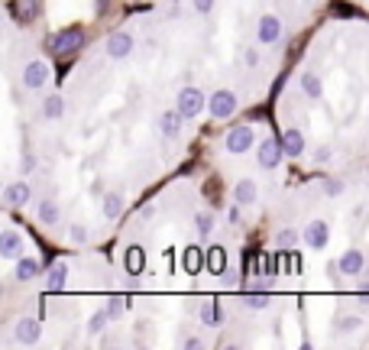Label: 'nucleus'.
<instances>
[{
	"label": "nucleus",
	"instance_id": "1",
	"mask_svg": "<svg viewBox=\"0 0 369 350\" xmlns=\"http://www.w3.org/2000/svg\"><path fill=\"white\" fill-rule=\"evenodd\" d=\"M175 101H179V110H181V117H185V120H195V117L201 114V110H204V107H208V95H204V91H201V88H195V85H188V88H181L179 91V97H175Z\"/></svg>",
	"mask_w": 369,
	"mask_h": 350
},
{
	"label": "nucleus",
	"instance_id": "2",
	"mask_svg": "<svg viewBox=\"0 0 369 350\" xmlns=\"http://www.w3.org/2000/svg\"><path fill=\"white\" fill-rule=\"evenodd\" d=\"M81 43H85V30L81 26H65V30H59L52 36V52L55 55H72L81 49Z\"/></svg>",
	"mask_w": 369,
	"mask_h": 350
},
{
	"label": "nucleus",
	"instance_id": "3",
	"mask_svg": "<svg viewBox=\"0 0 369 350\" xmlns=\"http://www.w3.org/2000/svg\"><path fill=\"white\" fill-rule=\"evenodd\" d=\"M256 143V133L250 124H240V127H230V133L223 137V146H227V153H233V156H243V153H250Z\"/></svg>",
	"mask_w": 369,
	"mask_h": 350
},
{
	"label": "nucleus",
	"instance_id": "4",
	"mask_svg": "<svg viewBox=\"0 0 369 350\" xmlns=\"http://www.w3.org/2000/svg\"><path fill=\"white\" fill-rule=\"evenodd\" d=\"M237 107H240V101H237V95H233L230 88H221V91H214V95L208 97V110H211V117H217V120L233 117Z\"/></svg>",
	"mask_w": 369,
	"mask_h": 350
},
{
	"label": "nucleus",
	"instance_id": "5",
	"mask_svg": "<svg viewBox=\"0 0 369 350\" xmlns=\"http://www.w3.org/2000/svg\"><path fill=\"white\" fill-rule=\"evenodd\" d=\"M327 240H330V227H327V221H321V217H315V221H308L305 227H301V244H305L308 250H324Z\"/></svg>",
	"mask_w": 369,
	"mask_h": 350
},
{
	"label": "nucleus",
	"instance_id": "6",
	"mask_svg": "<svg viewBox=\"0 0 369 350\" xmlns=\"http://www.w3.org/2000/svg\"><path fill=\"white\" fill-rule=\"evenodd\" d=\"M279 36H282V20H279V17H272V13L259 17V23H256V43H259V46H272V43H279Z\"/></svg>",
	"mask_w": 369,
	"mask_h": 350
},
{
	"label": "nucleus",
	"instance_id": "7",
	"mask_svg": "<svg viewBox=\"0 0 369 350\" xmlns=\"http://www.w3.org/2000/svg\"><path fill=\"white\" fill-rule=\"evenodd\" d=\"M49 81V65L46 62H26V68H23V88L26 91H39V88Z\"/></svg>",
	"mask_w": 369,
	"mask_h": 350
},
{
	"label": "nucleus",
	"instance_id": "8",
	"mask_svg": "<svg viewBox=\"0 0 369 350\" xmlns=\"http://www.w3.org/2000/svg\"><path fill=\"white\" fill-rule=\"evenodd\" d=\"M32 202V188L30 182H10L7 188H3V204L7 208H23V204Z\"/></svg>",
	"mask_w": 369,
	"mask_h": 350
},
{
	"label": "nucleus",
	"instance_id": "9",
	"mask_svg": "<svg viewBox=\"0 0 369 350\" xmlns=\"http://www.w3.org/2000/svg\"><path fill=\"white\" fill-rule=\"evenodd\" d=\"M0 256H3V260H13V263L23 256V237H20V231L7 227V231L0 233Z\"/></svg>",
	"mask_w": 369,
	"mask_h": 350
},
{
	"label": "nucleus",
	"instance_id": "10",
	"mask_svg": "<svg viewBox=\"0 0 369 350\" xmlns=\"http://www.w3.org/2000/svg\"><path fill=\"white\" fill-rule=\"evenodd\" d=\"M133 46H137V39H133L130 32H114V36L104 43V49L110 59H127V55L133 52Z\"/></svg>",
	"mask_w": 369,
	"mask_h": 350
},
{
	"label": "nucleus",
	"instance_id": "11",
	"mask_svg": "<svg viewBox=\"0 0 369 350\" xmlns=\"http://www.w3.org/2000/svg\"><path fill=\"white\" fill-rule=\"evenodd\" d=\"M282 156H285V149H282V143H275V139H263V143H259V153H256V159H259L263 169H275V166L282 162Z\"/></svg>",
	"mask_w": 369,
	"mask_h": 350
},
{
	"label": "nucleus",
	"instance_id": "12",
	"mask_svg": "<svg viewBox=\"0 0 369 350\" xmlns=\"http://www.w3.org/2000/svg\"><path fill=\"white\" fill-rule=\"evenodd\" d=\"M39 334H43V328H39L36 318H23V321H17V328H13V340H17V344H26V347L36 344Z\"/></svg>",
	"mask_w": 369,
	"mask_h": 350
},
{
	"label": "nucleus",
	"instance_id": "13",
	"mask_svg": "<svg viewBox=\"0 0 369 350\" xmlns=\"http://www.w3.org/2000/svg\"><path fill=\"white\" fill-rule=\"evenodd\" d=\"M337 269L343 276H363V269H366V256L359 253V250H347V253L337 260Z\"/></svg>",
	"mask_w": 369,
	"mask_h": 350
},
{
	"label": "nucleus",
	"instance_id": "14",
	"mask_svg": "<svg viewBox=\"0 0 369 350\" xmlns=\"http://www.w3.org/2000/svg\"><path fill=\"white\" fill-rule=\"evenodd\" d=\"M282 149H285V156H292V159L301 156V153H305V133L298 127H288L282 133Z\"/></svg>",
	"mask_w": 369,
	"mask_h": 350
},
{
	"label": "nucleus",
	"instance_id": "15",
	"mask_svg": "<svg viewBox=\"0 0 369 350\" xmlns=\"http://www.w3.org/2000/svg\"><path fill=\"white\" fill-rule=\"evenodd\" d=\"M181 120H185V117H181L179 107H175V110H166V114L159 117V130H162V137H166V139L179 137V133H181Z\"/></svg>",
	"mask_w": 369,
	"mask_h": 350
},
{
	"label": "nucleus",
	"instance_id": "16",
	"mask_svg": "<svg viewBox=\"0 0 369 350\" xmlns=\"http://www.w3.org/2000/svg\"><path fill=\"white\" fill-rule=\"evenodd\" d=\"M101 214H104L107 221H117L123 214V195L120 191H107L104 198H101Z\"/></svg>",
	"mask_w": 369,
	"mask_h": 350
},
{
	"label": "nucleus",
	"instance_id": "17",
	"mask_svg": "<svg viewBox=\"0 0 369 350\" xmlns=\"http://www.w3.org/2000/svg\"><path fill=\"white\" fill-rule=\"evenodd\" d=\"M256 198H259V188H256L253 179H240L233 185V202L237 204H253Z\"/></svg>",
	"mask_w": 369,
	"mask_h": 350
},
{
	"label": "nucleus",
	"instance_id": "18",
	"mask_svg": "<svg viewBox=\"0 0 369 350\" xmlns=\"http://www.w3.org/2000/svg\"><path fill=\"white\" fill-rule=\"evenodd\" d=\"M301 91H305L311 101H324V81H321V75L301 72Z\"/></svg>",
	"mask_w": 369,
	"mask_h": 350
},
{
	"label": "nucleus",
	"instance_id": "19",
	"mask_svg": "<svg viewBox=\"0 0 369 350\" xmlns=\"http://www.w3.org/2000/svg\"><path fill=\"white\" fill-rule=\"evenodd\" d=\"M36 217H39V224H46V227H55V224L62 221V208L55 202H39L36 204Z\"/></svg>",
	"mask_w": 369,
	"mask_h": 350
},
{
	"label": "nucleus",
	"instance_id": "20",
	"mask_svg": "<svg viewBox=\"0 0 369 350\" xmlns=\"http://www.w3.org/2000/svg\"><path fill=\"white\" fill-rule=\"evenodd\" d=\"M49 282H46V286L52 289V292H59V289H65V282H68V263H65V260H55L52 266H49Z\"/></svg>",
	"mask_w": 369,
	"mask_h": 350
},
{
	"label": "nucleus",
	"instance_id": "21",
	"mask_svg": "<svg viewBox=\"0 0 369 350\" xmlns=\"http://www.w3.org/2000/svg\"><path fill=\"white\" fill-rule=\"evenodd\" d=\"M123 269H127L130 276H139L143 269H146V256L139 246H127V253H123Z\"/></svg>",
	"mask_w": 369,
	"mask_h": 350
},
{
	"label": "nucleus",
	"instance_id": "22",
	"mask_svg": "<svg viewBox=\"0 0 369 350\" xmlns=\"http://www.w3.org/2000/svg\"><path fill=\"white\" fill-rule=\"evenodd\" d=\"M13 13L20 23H32L39 17V0H13Z\"/></svg>",
	"mask_w": 369,
	"mask_h": 350
},
{
	"label": "nucleus",
	"instance_id": "23",
	"mask_svg": "<svg viewBox=\"0 0 369 350\" xmlns=\"http://www.w3.org/2000/svg\"><path fill=\"white\" fill-rule=\"evenodd\" d=\"M13 276L20 279V282H30V279L39 276V263H36L32 256H20V260H17V269H13Z\"/></svg>",
	"mask_w": 369,
	"mask_h": 350
},
{
	"label": "nucleus",
	"instance_id": "24",
	"mask_svg": "<svg viewBox=\"0 0 369 350\" xmlns=\"http://www.w3.org/2000/svg\"><path fill=\"white\" fill-rule=\"evenodd\" d=\"M65 114V101L59 95H52V97H46L43 101V117L46 120H59V117Z\"/></svg>",
	"mask_w": 369,
	"mask_h": 350
},
{
	"label": "nucleus",
	"instance_id": "25",
	"mask_svg": "<svg viewBox=\"0 0 369 350\" xmlns=\"http://www.w3.org/2000/svg\"><path fill=\"white\" fill-rule=\"evenodd\" d=\"M298 240H301V231H295V227H282V231L275 233V246H279V250H288V246H295Z\"/></svg>",
	"mask_w": 369,
	"mask_h": 350
},
{
	"label": "nucleus",
	"instance_id": "26",
	"mask_svg": "<svg viewBox=\"0 0 369 350\" xmlns=\"http://www.w3.org/2000/svg\"><path fill=\"white\" fill-rule=\"evenodd\" d=\"M195 231H198L201 240H208V237L214 233V214L211 211H201L198 217H195Z\"/></svg>",
	"mask_w": 369,
	"mask_h": 350
},
{
	"label": "nucleus",
	"instance_id": "27",
	"mask_svg": "<svg viewBox=\"0 0 369 350\" xmlns=\"http://www.w3.org/2000/svg\"><path fill=\"white\" fill-rule=\"evenodd\" d=\"M198 318L204 321V324H221V308L214 305V302H208V305H201V311H198Z\"/></svg>",
	"mask_w": 369,
	"mask_h": 350
},
{
	"label": "nucleus",
	"instance_id": "28",
	"mask_svg": "<svg viewBox=\"0 0 369 350\" xmlns=\"http://www.w3.org/2000/svg\"><path fill=\"white\" fill-rule=\"evenodd\" d=\"M107 321H110V311H107V308H101V311H94V315H91V321H88V331H91V334H101Z\"/></svg>",
	"mask_w": 369,
	"mask_h": 350
},
{
	"label": "nucleus",
	"instance_id": "29",
	"mask_svg": "<svg viewBox=\"0 0 369 350\" xmlns=\"http://www.w3.org/2000/svg\"><path fill=\"white\" fill-rule=\"evenodd\" d=\"M185 269H188V273H198L201 269V250L198 246H188V250H185Z\"/></svg>",
	"mask_w": 369,
	"mask_h": 350
},
{
	"label": "nucleus",
	"instance_id": "30",
	"mask_svg": "<svg viewBox=\"0 0 369 350\" xmlns=\"http://www.w3.org/2000/svg\"><path fill=\"white\" fill-rule=\"evenodd\" d=\"M208 256H211V260H208V266H211V273H223V266H227V256H223L221 246H214V250H211Z\"/></svg>",
	"mask_w": 369,
	"mask_h": 350
},
{
	"label": "nucleus",
	"instance_id": "31",
	"mask_svg": "<svg viewBox=\"0 0 369 350\" xmlns=\"http://www.w3.org/2000/svg\"><path fill=\"white\" fill-rule=\"evenodd\" d=\"M68 240H72L74 246H85V244H88V227H81V224H72V231H68Z\"/></svg>",
	"mask_w": 369,
	"mask_h": 350
},
{
	"label": "nucleus",
	"instance_id": "32",
	"mask_svg": "<svg viewBox=\"0 0 369 350\" xmlns=\"http://www.w3.org/2000/svg\"><path fill=\"white\" fill-rule=\"evenodd\" d=\"M330 159H334V149L327 146V143H324V146H317V149H315V162H317V166H327Z\"/></svg>",
	"mask_w": 369,
	"mask_h": 350
},
{
	"label": "nucleus",
	"instance_id": "33",
	"mask_svg": "<svg viewBox=\"0 0 369 350\" xmlns=\"http://www.w3.org/2000/svg\"><path fill=\"white\" fill-rule=\"evenodd\" d=\"M36 169V153H23L20 156V175H30Z\"/></svg>",
	"mask_w": 369,
	"mask_h": 350
},
{
	"label": "nucleus",
	"instance_id": "34",
	"mask_svg": "<svg viewBox=\"0 0 369 350\" xmlns=\"http://www.w3.org/2000/svg\"><path fill=\"white\" fill-rule=\"evenodd\" d=\"M246 305L253 308V311H263V308H269V295H246Z\"/></svg>",
	"mask_w": 369,
	"mask_h": 350
},
{
	"label": "nucleus",
	"instance_id": "35",
	"mask_svg": "<svg viewBox=\"0 0 369 350\" xmlns=\"http://www.w3.org/2000/svg\"><path fill=\"white\" fill-rule=\"evenodd\" d=\"M363 318H337V331H357Z\"/></svg>",
	"mask_w": 369,
	"mask_h": 350
},
{
	"label": "nucleus",
	"instance_id": "36",
	"mask_svg": "<svg viewBox=\"0 0 369 350\" xmlns=\"http://www.w3.org/2000/svg\"><path fill=\"white\" fill-rule=\"evenodd\" d=\"M324 188H327V195H340V191H343V182H340V179H327Z\"/></svg>",
	"mask_w": 369,
	"mask_h": 350
},
{
	"label": "nucleus",
	"instance_id": "37",
	"mask_svg": "<svg viewBox=\"0 0 369 350\" xmlns=\"http://www.w3.org/2000/svg\"><path fill=\"white\" fill-rule=\"evenodd\" d=\"M191 3H195V10H198V13H211L217 0H191Z\"/></svg>",
	"mask_w": 369,
	"mask_h": 350
},
{
	"label": "nucleus",
	"instance_id": "38",
	"mask_svg": "<svg viewBox=\"0 0 369 350\" xmlns=\"http://www.w3.org/2000/svg\"><path fill=\"white\" fill-rule=\"evenodd\" d=\"M181 347L198 350V347H204V340H201V338H185V340H181Z\"/></svg>",
	"mask_w": 369,
	"mask_h": 350
},
{
	"label": "nucleus",
	"instance_id": "39",
	"mask_svg": "<svg viewBox=\"0 0 369 350\" xmlns=\"http://www.w3.org/2000/svg\"><path fill=\"white\" fill-rule=\"evenodd\" d=\"M107 311H110V321L120 318V298H110V305H107Z\"/></svg>",
	"mask_w": 369,
	"mask_h": 350
},
{
	"label": "nucleus",
	"instance_id": "40",
	"mask_svg": "<svg viewBox=\"0 0 369 350\" xmlns=\"http://www.w3.org/2000/svg\"><path fill=\"white\" fill-rule=\"evenodd\" d=\"M227 221H230V224H240V204H237V202H233V208L227 211Z\"/></svg>",
	"mask_w": 369,
	"mask_h": 350
},
{
	"label": "nucleus",
	"instance_id": "41",
	"mask_svg": "<svg viewBox=\"0 0 369 350\" xmlns=\"http://www.w3.org/2000/svg\"><path fill=\"white\" fill-rule=\"evenodd\" d=\"M243 59H246V65H259V52H256V49H246Z\"/></svg>",
	"mask_w": 369,
	"mask_h": 350
},
{
	"label": "nucleus",
	"instance_id": "42",
	"mask_svg": "<svg viewBox=\"0 0 369 350\" xmlns=\"http://www.w3.org/2000/svg\"><path fill=\"white\" fill-rule=\"evenodd\" d=\"M308 3H311V0H308Z\"/></svg>",
	"mask_w": 369,
	"mask_h": 350
}]
</instances>
